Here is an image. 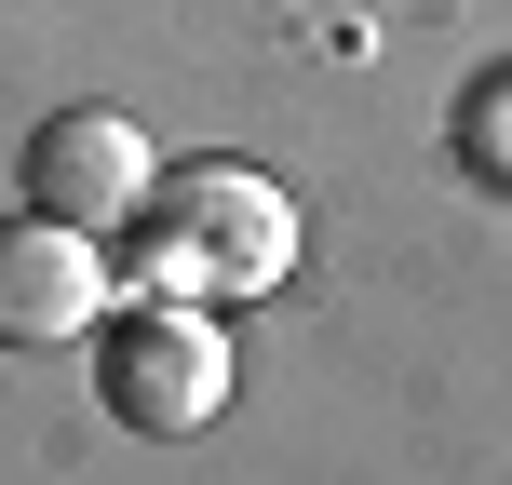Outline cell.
<instances>
[{
  "label": "cell",
  "mask_w": 512,
  "mask_h": 485,
  "mask_svg": "<svg viewBox=\"0 0 512 485\" xmlns=\"http://www.w3.org/2000/svg\"><path fill=\"white\" fill-rule=\"evenodd\" d=\"M95 405L122 432H203L230 405V324L189 297H135L95 324Z\"/></svg>",
  "instance_id": "2"
},
{
  "label": "cell",
  "mask_w": 512,
  "mask_h": 485,
  "mask_svg": "<svg viewBox=\"0 0 512 485\" xmlns=\"http://www.w3.org/2000/svg\"><path fill=\"white\" fill-rule=\"evenodd\" d=\"M459 162H472L486 189H512V68H499V81H472V95H459Z\"/></svg>",
  "instance_id": "5"
},
{
  "label": "cell",
  "mask_w": 512,
  "mask_h": 485,
  "mask_svg": "<svg viewBox=\"0 0 512 485\" xmlns=\"http://www.w3.org/2000/svg\"><path fill=\"white\" fill-rule=\"evenodd\" d=\"M162 189V149L122 122V108H54L41 135H27V203L68 216V230H135V203Z\"/></svg>",
  "instance_id": "4"
},
{
  "label": "cell",
  "mask_w": 512,
  "mask_h": 485,
  "mask_svg": "<svg viewBox=\"0 0 512 485\" xmlns=\"http://www.w3.org/2000/svg\"><path fill=\"white\" fill-rule=\"evenodd\" d=\"M108 256L95 230H68V216H0V351H68V337H95L108 324Z\"/></svg>",
  "instance_id": "3"
},
{
  "label": "cell",
  "mask_w": 512,
  "mask_h": 485,
  "mask_svg": "<svg viewBox=\"0 0 512 485\" xmlns=\"http://www.w3.org/2000/svg\"><path fill=\"white\" fill-rule=\"evenodd\" d=\"M297 270V203L256 162H162V189L135 203V297L243 310Z\"/></svg>",
  "instance_id": "1"
}]
</instances>
